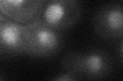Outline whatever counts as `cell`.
Masks as SVG:
<instances>
[{
  "mask_svg": "<svg viewBox=\"0 0 123 81\" xmlns=\"http://www.w3.org/2000/svg\"><path fill=\"white\" fill-rule=\"evenodd\" d=\"M55 80H57V81H68V80H76L74 77H73L72 75H70V74H67V73H65V72H63V73H61V75H59V76H56V77H55L53 78Z\"/></svg>",
  "mask_w": 123,
  "mask_h": 81,
  "instance_id": "52a82bcc",
  "label": "cell"
},
{
  "mask_svg": "<svg viewBox=\"0 0 123 81\" xmlns=\"http://www.w3.org/2000/svg\"><path fill=\"white\" fill-rule=\"evenodd\" d=\"M46 0H0V12L7 19L26 24L40 17Z\"/></svg>",
  "mask_w": 123,
  "mask_h": 81,
  "instance_id": "5b68a950",
  "label": "cell"
},
{
  "mask_svg": "<svg viewBox=\"0 0 123 81\" xmlns=\"http://www.w3.org/2000/svg\"><path fill=\"white\" fill-rule=\"evenodd\" d=\"M5 17L4 16H3V15H2V13L1 12H0V20H2V19H4Z\"/></svg>",
  "mask_w": 123,
  "mask_h": 81,
  "instance_id": "ba28073f",
  "label": "cell"
},
{
  "mask_svg": "<svg viewBox=\"0 0 123 81\" xmlns=\"http://www.w3.org/2000/svg\"><path fill=\"white\" fill-rule=\"evenodd\" d=\"M80 16L79 0H50L44 5L40 15L46 24L59 32L74 26Z\"/></svg>",
  "mask_w": 123,
  "mask_h": 81,
  "instance_id": "7a4b0ae2",
  "label": "cell"
},
{
  "mask_svg": "<svg viewBox=\"0 0 123 81\" xmlns=\"http://www.w3.org/2000/svg\"><path fill=\"white\" fill-rule=\"evenodd\" d=\"M25 24L4 18L0 20V58L9 59L25 54Z\"/></svg>",
  "mask_w": 123,
  "mask_h": 81,
  "instance_id": "277c9868",
  "label": "cell"
},
{
  "mask_svg": "<svg viewBox=\"0 0 123 81\" xmlns=\"http://www.w3.org/2000/svg\"><path fill=\"white\" fill-rule=\"evenodd\" d=\"M113 60L103 49H89L81 53V72L83 79H104L112 72Z\"/></svg>",
  "mask_w": 123,
  "mask_h": 81,
  "instance_id": "8992f818",
  "label": "cell"
},
{
  "mask_svg": "<svg viewBox=\"0 0 123 81\" xmlns=\"http://www.w3.org/2000/svg\"><path fill=\"white\" fill-rule=\"evenodd\" d=\"M94 33L103 40H120L123 36L122 6L109 3L98 8L92 17Z\"/></svg>",
  "mask_w": 123,
  "mask_h": 81,
  "instance_id": "3957f363",
  "label": "cell"
},
{
  "mask_svg": "<svg viewBox=\"0 0 123 81\" xmlns=\"http://www.w3.org/2000/svg\"><path fill=\"white\" fill-rule=\"evenodd\" d=\"M25 54L33 58H51L63 47V38L59 30L37 17L25 24Z\"/></svg>",
  "mask_w": 123,
  "mask_h": 81,
  "instance_id": "6da1fadb",
  "label": "cell"
}]
</instances>
